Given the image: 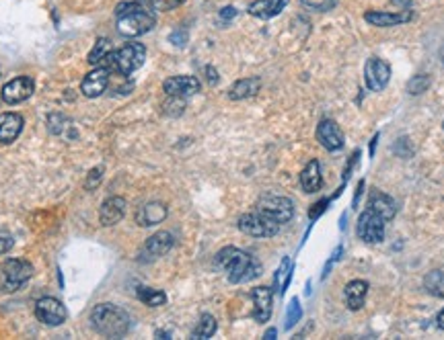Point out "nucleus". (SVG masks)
Wrapping results in <instances>:
<instances>
[{"label": "nucleus", "instance_id": "nucleus-1", "mask_svg": "<svg viewBox=\"0 0 444 340\" xmlns=\"http://www.w3.org/2000/svg\"><path fill=\"white\" fill-rule=\"evenodd\" d=\"M216 264L222 268L228 277L230 283H247L251 279L261 275V264L255 261L251 254L235 248V246H226L216 254Z\"/></svg>", "mask_w": 444, "mask_h": 340}, {"label": "nucleus", "instance_id": "nucleus-2", "mask_svg": "<svg viewBox=\"0 0 444 340\" xmlns=\"http://www.w3.org/2000/svg\"><path fill=\"white\" fill-rule=\"evenodd\" d=\"M115 21H117V31L124 37H140L155 27L157 17L148 6L140 2H124L115 11Z\"/></svg>", "mask_w": 444, "mask_h": 340}, {"label": "nucleus", "instance_id": "nucleus-3", "mask_svg": "<svg viewBox=\"0 0 444 340\" xmlns=\"http://www.w3.org/2000/svg\"><path fill=\"white\" fill-rule=\"evenodd\" d=\"M93 328L107 339H122L130 330V315L126 310L113 306V304H99L91 312Z\"/></svg>", "mask_w": 444, "mask_h": 340}, {"label": "nucleus", "instance_id": "nucleus-4", "mask_svg": "<svg viewBox=\"0 0 444 340\" xmlns=\"http://www.w3.org/2000/svg\"><path fill=\"white\" fill-rule=\"evenodd\" d=\"M144 60H146V48L142 43H126L124 48H119V50L111 53L107 68L111 72L130 76L132 72H136L140 66L144 64Z\"/></svg>", "mask_w": 444, "mask_h": 340}, {"label": "nucleus", "instance_id": "nucleus-5", "mask_svg": "<svg viewBox=\"0 0 444 340\" xmlns=\"http://www.w3.org/2000/svg\"><path fill=\"white\" fill-rule=\"evenodd\" d=\"M280 224L270 219L268 215L259 213V211H253V213H245L239 217V230L243 234L253 236V238H272L280 232Z\"/></svg>", "mask_w": 444, "mask_h": 340}, {"label": "nucleus", "instance_id": "nucleus-6", "mask_svg": "<svg viewBox=\"0 0 444 340\" xmlns=\"http://www.w3.org/2000/svg\"><path fill=\"white\" fill-rule=\"evenodd\" d=\"M257 211L268 215L270 219L278 222L280 226L288 224L294 215V203L288 197H280V195H266L263 199H259Z\"/></svg>", "mask_w": 444, "mask_h": 340}, {"label": "nucleus", "instance_id": "nucleus-7", "mask_svg": "<svg viewBox=\"0 0 444 340\" xmlns=\"http://www.w3.org/2000/svg\"><path fill=\"white\" fill-rule=\"evenodd\" d=\"M356 234H358L362 242H368V244L381 242L385 238V219L379 213H374V211L366 208V211L358 217Z\"/></svg>", "mask_w": 444, "mask_h": 340}, {"label": "nucleus", "instance_id": "nucleus-8", "mask_svg": "<svg viewBox=\"0 0 444 340\" xmlns=\"http://www.w3.org/2000/svg\"><path fill=\"white\" fill-rule=\"evenodd\" d=\"M33 275V266L27 261L21 259H8L2 264V277H4V287L8 291L21 289Z\"/></svg>", "mask_w": 444, "mask_h": 340}, {"label": "nucleus", "instance_id": "nucleus-9", "mask_svg": "<svg viewBox=\"0 0 444 340\" xmlns=\"http://www.w3.org/2000/svg\"><path fill=\"white\" fill-rule=\"evenodd\" d=\"M364 80L370 90H383L391 80V66L381 57H370L364 66Z\"/></svg>", "mask_w": 444, "mask_h": 340}, {"label": "nucleus", "instance_id": "nucleus-10", "mask_svg": "<svg viewBox=\"0 0 444 340\" xmlns=\"http://www.w3.org/2000/svg\"><path fill=\"white\" fill-rule=\"evenodd\" d=\"M35 318L46 326H60L66 320V308L56 297H41L35 304Z\"/></svg>", "mask_w": 444, "mask_h": 340}, {"label": "nucleus", "instance_id": "nucleus-11", "mask_svg": "<svg viewBox=\"0 0 444 340\" xmlns=\"http://www.w3.org/2000/svg\"><path fill=\"white\" fill-rule=\"evenodd\" d=\"M33 88H35V84H33V80L29 76H19V79L8 80L2 86V101L8 103V105L23 103L33 95Z\"/></svg>", "mask_w": 444, "mask_h": 340}, {"label": "nucleus", "instance_id": "nucleus-12", "mask_svg": "<svg viewBox=\"0 0 444 340\" xmlns=\"http://www.w3.org/2000/svg\"><path fill=\"white\" fill-rule=\"evenodd\" d=\"M110 76L111 70L110 68H105V66H97L93 72H89V74L84 76L83 84H81V90H83L84 97L95 99V97L103 95L105 88L110 86Z\"/></svg>", "mask_w": 444, "mask_h": 340}, {"label": "nucleus", "instance_id": "nucleus-13", "mask_svg": "<svg viewBox=\"0 0 444 340\" xmlns=\"http://www.w3.org/2000/svg\"><path fill=\"white\" fill-rule=\"evenodd\" d=\"M317 137L321 146L329 152H337L344 148V133L337 128V123L332 119H323L317 128Z\"/></svg>", "mask_w": 444, "mask_h": 340}, {"label": "nucleus", "instance_id": "nucleus-14", "mask_svg": "<svg viewBox=\"0 0 444 340\" xmlns=\"http://www.w3.org/2000/svg\"><path fill=\"white\" fill-rule=\"evenodd\" d=\"M163 88L169 97H192L195 93H200L202 84L195 76H173L165 80Z\"/></svg>", "mask_w": 444, "mask_h": 340}, {"label": "nucleus", "instance_id": "nucleus-15", "mask_svg": "<svg viewBox=\"0 0 444 340\" xmlns=\"http://www.w3.org/2000/svg\"><path fill=\"white\" fill-rule=\"evenodd\" d=\"M251 297H253V318L263 324L270 320L272 315V289L270 287H255L251 291Z\"/></svg>", "mask_w": 444, "mask_h": 340}, {"label": "nucleus", "instance_id": "nucleus-16", "mask_svg": "<svg viewBox=\"0 0 444 340\" xmlns=\"http://www.w3.org/2000/svg\"><path fill=\"white\" fill-rule=\"evenodd\" d=\"M166 213H169V210H166L165 203H161V201H150V203L142 205V208L136 211V224L142 226V228L157 226V224H161V222L165 219Z\"/></svg>", "mask_w": 444, "mask_h": 340}, {"label": "nucleus", "instance_id": "nucleus-17", "mask_svg": "<svg viewBox=\"0 0 444 340\" xmlns=\"http://www.w3.org/2000/svg\"><path fill=\"white\" fill-rule=\"evenodd\" d=\"M23 117L19 113L0 115V144H13L23 130Z\"/></svg>", "mask_w": 444, "mask_h": 340}, {"label": "nucleus", "instance_id": "nucleus-18", "mask_svg": "<svg viewBox=\"0 0 444 340\" xmlns=\"http://www.w3.org/2000/svg\"><path fill=\"white\" fill-rule=\"evenodd\" d=\"M175 240H173V234L169 232H157L155 236H150L144 244V252L146 259H159V257H165L166 252L173 248Z\"/></svg>", "mask_w": 444, "mask_h": 340}, {"label": "nucleus", "instance_id": "nucleus-19", "mask_svg": "<svg viewBox=\"0 0 444 340\" xmlns=\"http://www.w3.org/2000/svg\"><path fill=\"white\" fill-rule=\"evenodd\" d=\"M370 211H374V213H379L385 222L388 219H393L395 217V213H397V203L385 195V193H381V191H370V197H368V205H366Z\"/></svg>", "mask_w": 444, "mask_h": 340}, {"label": "nucleus", "instance_id": "nucleus-20", "mask_svg": "<svg viewBox=\"0 0 444 340\" xmlns=\"http://www.w3.org/2000/svg\"><path fill=\"white\" fill-rule=\"evenodd\" d=\"M126 215V199L124 197H110L103 205L99 219L103 226H115L117 222H122V217Z\"/></svg>", "mask_w": 444, "mask_h": 340}, {"label": "nucleus", "instance_id": "nucleus-21", "mask_svg": "<svg viewBox=\"0 0 444 340\" xmlns=\"http://www.w3.org/2000/svg\"><path fill=\"white\" fill-rule=\"evenodd\" d=\"M364 19L374 27H395L399 23H407L412 19L410 11L403 13H383V11H370L364 15Z\"/></svg>", "mask_w": 444, "mask_h": 340}, {"label": "nucleus", "instance_id": "nucleus-22", "mask_svg": "<svg viewBox=\"0 0 444 340\" xmlns=\"http://www.w3.org/2000/svg\"><path fill=\"white\" fill-rule=\"evenodd\" d=\"M366 293H368V283L366 281H352L348 283L346 289H344V297H346V306L352 310V312H358L362 306H364V299H366Z\"/></svg>", "mask_w": 444, "mask_h": 340}, {"label": "nucleus", "instance_id": "nucleus-23", "mask_svg": "<svg viewBox=\"0 0 444 340\" xmlns=\"http://www.w3.org/2000/svg\"><path fill=\"white\" fill-rule=\"evenodd\" d=\"M301 186L305 193H317L323 186V177H321V166L317 160H311L301 172Z\"/></svg>", "mask_w": 444, "mask_h": 340}, {"label": "nucleus", "instance_id": "nucleus-24", "mask_svg": "<svg viewBox=\"0 0 444 340\" xmlns=\"http://www.w3.org/2000/svg\"><path fill=\"white\" fill-rule=\"evenodd\" d=\"M261 88V80L257 76H251V79H243L237 80L230 90H228V97L233 101H241V99H249V97H255Z\"/></svg>", "mask_w": 444, "mask_h": 340}, {"label": "nucleus", "instance_id": "nucleus-25", "mask_svg": "<svg viewBox=\"0 0 444 340\" xmlns=\"http://www.w3.org/2000/svg\"><path fill=\"white\" fill-rule=\"evenodd\" d=\"M286 6V0H255L249 4V15L257 19H272L282 13Z\"/></svg>", "mask_w": 444, "mask_h": 340}, {"label": "nucleus", "instance_id": "nucleus-26", "mask_svg": "<svg viewBox=\"0 0 444 340\" xmlns=\"http://www.w3.org/2000/svg\"><path fill=\"white\" fill-rule=\"evenodd\" d=\"M111 53H113L111 43L105 37H101V39H97L95 48L89 53V64H93V66H105V68H107V62H110Z\"/></svg>", "mask_w": 444, "mask_h": 340}, {"label": "nucleus", "instance_id": "nucleus-27", "mask_svg": "<svg viewBox=\"0 0 444 340\" xmlns=\"http://www.w3.org/2000/svg\"><path fill=\"white\" fill-rule=\"evenodd\" d=\"M424 287L430 295L444 299V268H434L426 275L424 279Z\"/></svg>", "mask_w": 444, "mask_h": 340}, {"label": "nucleus", "instance_id": "nucleus-28", "mask_svg": "<svg viewBox=\"0 0 444 340\" xmlns=\"http://www.w3.org/2000/svg\"><path fill=\"white\" fill-rule=\"evenodd\" d=\"M138 299L142 304L150 306V308H159V306H165L166 304V295L159 289H150V287H138Z\"/></svg>", "mask_w": 444, "mask_h": 340}, {"label": "nucleus", "instance_id": "nucleus-29", "mask_svg": "<svg viewBox=\"0 0 444 340\" xmlns=\"http://www.w3.org/2000/svg\"><path fill=\"white\" fill-rule=\"evenodd\" d=\"M214 332H216V320H214V315L204 314L200 318L197 326H195L194 339H210Z\"/></svg>", "mask_w": 444, "mask_h": 340}, {"label": "nucleus", "instance_id": "nucleus-30", "mask_svg": "<svg viewBox=\"0 0 444 340\" xmlns=\"http://www.w3.org/2000/svg\"><path fill=\"white\" fill-rule=\"evenodd\" d=\"M290 277H292V262L290 259H284L282 264H280V268H278L276 273V289L278 293H284L286 287H288V281H290Z\"/></svg>", "mask_w": 444, "mask_h": 340}, {"label": "nucleus", "instance_id": "nucleus-31", "mask_svg": "<svg viewBox=\"0 0 444 340\" xmlns=\"http://www.w3.org/2000/svg\"><path fill=\"white\" fill-rule=\"evenodd\" d=\"M428 86H430V76H426V74H417L414 79L410 80V84H407V93L410 95H422V93H426L428 90Z\"/></svg>", "mask_w": 444, "mask_h": 340}, {"label": "nucleus", "instance_id": "nucleus-32", "mask_svg": "<svg viewBox=\"0 0 444 340\" xmlns=\"http://www.w3.org/2000/svg\"><path fill=\"white\" fill-rule=\"evenodd\" d=\"M301 315H303V310H301V301L294 297L292 301H290V306H288V314H286V328L290 330L299 320H301Z\"/></svg>", "mask_w": 444, "mask_h": 340}, {"label": "nucleus", "instance_id": "nucleus-33", "mask_svg": "<svg viewBox=\"0 0 444 340\" xmlns=\"http://www.w3.org/2000/svg\"><path fill=\"white\" fill-rule=\"evenodd\" d=\"M183 2H185V0H148V4L152 6V11H161V13L173 11V8L181 6Z\"/></svg>", "mask_w": 444, "mask_h": 340}, {"label": "nucleus", "instance_id": "nucleus-34", "mask_svg": "<svg viewBox=\"0 0 444 340\" xmlns=\"http://www.w3.org/2000/svg\"><path fill=\"white\" fill-rule=\"evenodd\" d=\"M183 109H185L183 97H171V101L165 105V113H169V115H181Z\"/></svg>", "mask_w": 444, "mask_h": 340}, {"label": "nucleus", "instance_id": "nucleus-35", "mask_svg": "<svg viewBox=\"0 0 444 340\" xmlns=\"http://www.w3.org/2000/svg\"><path fill=\"white\" fill-rule=\"evenodd\" d=\"M303 4H306L308 8H315V11H329L335 0H303Z\"/></svg>", "mask_w": 444, "mask_h": 340}, {"label": "nucleus", "instance_id": "nucleus-36", "mask_svg": "<svg viewBox=\"0 0 444 340\" xmlns=\"http://www.w3.org/2000/svg\"><path fill=\"white\" fill-rule=\"evenodd\" d=\"M101 175H103V168H95V170H91L89 181H86V189H93V184L97 186L99 181H101Z\"/></svg>", "mask_w": 444, "mask_h": 340}, {"label": "nucleus", "instance_id": "nucleus-37", "mask_svg": "<svg viewBox=\"0 0 444 340\" xmlns=\"http://www.w3.org/2000/svg\"><path fill=\"white\" fill-rule=\"evenodd\" d=\"M13 244H15V240H13L11 236L0 234V254L8 252V250L13 248Z\"/></svg>", "mask_w": 444, "mask_h": 340}, {"label": "nucleus", "instance_id": "nucleus-38", "mask_svg": "<svg viewBox=\"0 0 444 340\" xmlns=\"http://www.w3.org/2000/svg\"><path fill=\"white\" fill-rule=\"evenodd\" d=\"M185 41H188V33L185 31H175L173 35H171V43H175V46H185Z\"/></svg>", "mask_w": 444, "mask_h": 340}, {"label": "nucleus", "instance_id": "nucleus-39", "mask_svg": "<svg viewBox=\"0 0 444 340\" xmlns=\"http://www.w3.org/2000/svg\"><path fill=\"white\" fill-rule=\"evenodd\" d=\"M327 203H329V201L325 199V201H319L317 205H313V210H311V213H308V215H311V219L319 217V215H321V213L325 211V205H327Z\"/></svg>", "mask_w": 444, "mask_h": 340}, {"label": "nucleus", "instance_id": "nucleus-40", "mask_svg": "<svg viewBox=\"0 0 444 340\" xmlns=\"http://www.w3.org/2000/svg\"><path fill=\"white\" fill-rule=\"evenodd\" d=\"M235 17H237V8L235 6H224L221 11V19H224V21H230Z\"/></svg>", "mask_w": 444, "mask_h": 340}, {"label": "nucleus", "instance_id": "nucleus-41", "mask_svg": "<svg viewBox=\"0 0 444 340\" xmlns=\"http://www.w3.org/2000/svg\"><path fill=\"white\" fill-rule=\"evenodd\" d=\"M206 72H208V80H210L212 84H214V82L218 80V76H216V72H214L212 68H206Z\"/></svg>", "mask_w": 444, "mask_h": 340}, {"label": "nucleus", "instance_id": "nucleus-42", "mask_svg": "<svg viewBox=\"0 0 444 340\" xmlns=\"http://www.w3.org/2000/svg\"><path fill=\"white\" fill-rule=\"evenodd\" d=\"M436 324H438L440 330H444V310H440V314L436 315Z\"/></svg>", "mask_w": 444, "mask_h": 340}, {"label": "nucleus", "instance_id": "nucleus-43", "mask_svg": "<svg viewBox=\"0 0 444 340\" xmlns=\"http://www.w3.org/2000/svg\"><path fill=\"white\" fill-rule=\"evenodd\" d=\"M393 4H397V6H410L412 4V0H391Z\"/></svg>", "mask_w": 444, "mask_h": 340}, {"label": "nucleus", "instance_id": "nucleus-44", "mask_svg": "<svg viewBox=\"0 0 444 340\" xmlns=\"http://www.w3.org/2000/svg\"><path fill=\"white\" fill-rule=\"evenodd\" d=\"M276 328H270L268 332H266V339H276Z\"/></svg>", "mask_w": 444, "mask_h": 340}]
</instances>
